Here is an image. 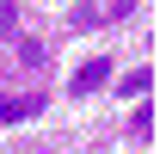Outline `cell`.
Instances as JSON below:
<instances>
[{"label":"cell","mask_w":160,"mask_h":154,"mask_svg":"<svg viewBox=\"0 0 160 154\" xmlns=\"http://www.w3.org/2000/svg\"><path fill=\"white\" fill-rule=\"evenodd\" d=\"M105 80H111V62H105V56H92V62H80V68H74L68 93H99Z\"/></svg>","instance_id":"6da1fadb"},{"label":"cell","mask_w":160,"mask_h":154,"mask_svg":"<svg viewBox=\"0 0 160 154\" xmlns=\"http://www.w3.org/2000/svg\"><path fill=\"white\" fill-rule=\"evenodd\" d=\"M37 111H43V93H19V99L0 93V130L6 123H25V117H37Z\"/></svg>","instance_id":"7a4b0ae2"},{"label":"cell","mask_w":160,"mask_h":154,"mask_svg":"<svg viewBox=\"0 0 160 154\" xmlns=\"http://www.w3.org/2000/svg\"><path fill=\"white\" fill-rule=\"evenodd\" d=\"M148 86H154V68H136V74H123V80H117V93H123V99H142Z\"/></svg>","instance_id":"3957f363"},{"label":"cell","mask_w":160,"mask_h":154,"mask_svg":"<svg viewBox=\"0 0 160 154\" xmlns=\"http://www.w3.org/2000/svg\"><path fill=\"white\" fill-rule=\"evenodd\" d=\"M129 130H136V136H148V130H154V99H148V93H142L136 117H129Z\"/></svg>","instance_id":"277c9868"},{"label":"cell","mask_w":160,"mask_h":154,"mask_svg":"<svg viewBox=\"0 0 160 154\" xmlns=\"http://www.w3.org/2000/svg\"><path fill=\"white\" fill-rule=\"evenodd\" d=\"M68 19H74V31H92V25H99V6H86V0H80Z\"/></svg>","instance_id":"5b68a950"}]
</instances>
